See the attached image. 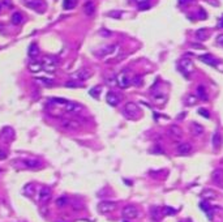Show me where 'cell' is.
<instances>
[{
  "instance_id": "cell-11",
  "label": "cell",
  "mask_w": 223,
  "mask_h": 222,
  "mask_svg": "<svg viewBox=\"0 0 223 222\" xmlns=\"http://www.w3.org/2000/svg\"><path fill=\"white\" fill-rule=\"evenodd\" d=\"M90 77H92V71L87 68H81L72 75V80H77V81H86Z\"/></svg>"
},
{
  "instance_id": "cell-31",
  "label": "cell",
  "mask_w": 223,
  "mask_h": 222,
  "mask_svg": "<svg viewBox=\"0 0 223 222\" xmlns=\"http://www.w3.org/2000/svg\"><path fill=\"white\" fill-rule=\"evenodd\" d=\"M198 101V98L196 97V95H193V94H188L187 97H185V105L187 106H193V105H196Z\"/></svg>"
},
{
  "instance_id": "cell-18",
  "label": "cell",
  "mask_w": 223,
  "mask_h": 222,
  "mask_svg": "<svg viewBox=\"0 0 223 222\" xmlns=\"http://www.w3.org/2000/svg\"><path fill=\"white\" fill-rule=\"evenodd\" d=\"M24 165L27 169H39L42 166V162L38 161L37 158H25L24 159Z\"/></svg>"
},
{
  "instance_id": "cell-23",
  "label": "cell",
  "mask_w": 223,
  "mask_h": 222,
  "mask_svg": "<svg viewBox=\"0 0 223 222\" xmlns=\"http://www.w3.org/2000/svg\"><path fill=\"white\" fill-rule=\"evenodd\" d=\"M191 131H192V133L195 136H201L204 133V127L201 124H198V123H192L191 124Z\"/></svg>"
},
{
  "instance_id": "cell-10",
  "label": "cell",
  "mask_w": 223,
  "mask_h": 222,
  "mask_svg": "<svg viewBox=\"0 0 223 222\" xmlns=\"http://www.w3.org/2000/svg\"><path fill=\"white\" fill-rule=\"evenodd\" d=\"M116 84H117L119 88H121V89H127L131 85V78H129L128 73L125 72V71L120 72L116 76Z\"/></svg>"
},
{
  "instance_id": "cell-35",
  "label": "cell",
  "mask_w": 223,
  "mask_h": 222,
  "mask_svg": "<svg viewBox=\"0 0 223 222\" xmlns=\"http://www.w3.org/2000/svg\"><path fill=\"white\" fill-rule=\"evenodd\" d=\"M74 5H76L74 0H63V8L67 9V11L74 8Z\"/></svg>"
},
{
  "instance_id": "cell-20",
  "label": "cell",
  "mask_w": 223,
  "mask_h": 222,
  "mask_svg": "<svg viewBox=\"0 0 223 222\" xmlns=\"http://www.w3.org/2000/svg\"><path fill=\"white\" fill-rule=\"evenodd\" d=\"M200 60L204 62V63L207 64V65H211V67L217 65V60H215L214 56L210 55V54H204V55H201V56H200Z\"/></svg>"
},
{
  "instance_id": "cell-53",
  "label": "cell",
  "mask_w": 223,
  "mask_h": 222,
  "mask_svg": "<svg viewBox=\"0 0 223 222\" xmlns=\"http://www.w3.org/2000/svg\"><path fill=\"white\" fill-rule=\"evenodd\" d=\"M179 3H180V4H184V3H187V0H179Z\"/></svg>"
},
{
  "instance_id": "cell-8",
  "label": "cell",
  "mask_w": 223,
  "mask_h": 222,
  "mask_svg": "<svg viewBox=\"0 0 223 222\" xmlns=\"http://www.w3.org/2000/svg\"><path fill=\"white\" fill-rule=\"evenodd\" d=\"M116 203L114 201H107V200H105V201H101L98 204V210L99 213L102 214H107V213H111V212H114L116 209Z\"/></svg>"
},
{
  "instance_id": "cell-54",
  "label": "cell",
  "mask_w": 223,
  "mask_h": 222,
  "mask_svg": "<svg viewBox=\"0 0 223 222\" xmlns=\"http://www.w3.org/2000/svg\"><path fill=\"white\" fill-rule=\"evenodd\" d=\"M2 28H3V25H0V30H2Z\"/></svg>"
},
{
  "instance_id": "cell-13",
  "label": "cell",
  "mask_w": 223,
  "mask_h": 222,
  "mask_svg": "<svg viewBox=\"0 0 223 222\" xmlns=\"http://www.w3.org/2000/svg\"><path fill=\"white\" fill-rule=\"evenodd\" d=\"M176 153L179 155H188L192 153V145L189 143H180L176 148Z\"/></svg>"
},
{
  "instance_id": "cell-17",
  "label": "cell",
  "mask_w": 223,
  "mask_h": 222,
  "mask_svg": "<svg viewBox=\"0 0 223 222\" xmlns=\"http://www.w3.org/2000/svg\"><path fill=\"white\" fill-rule=\"evenodd\" d=\"M211 180L215 184H222L223 183V169L218 167L211 173Z\"/></svg>"
},
{
  "instance_id": "cell-49",
  "label": "cell",
  "mask_w": 223,
  "mask_h": 222,
  "mask_svg": "<svg viewBox=\"0 0 223 222\" xmlns=\"http://www.w3.org/2000/svg\"><path fill=\"white\" fill-rule=\"evenodd\" d=\"M151 153H163V150L159 149V146H155V149H153Z\"/></svg>"
},
{
  "instance_id": "cell-42",
  "label": "cell",
  "mask_w": 223,
  "mask_h": 222,
  "mask_svg": "<svg viewBox=\"0 0 223 222\" xmlns=\"http://www.w3.org/2000/svg\"><path fill=\"white\" fill-rule=\"evenodd\" d=\"M138 7H140V9H149V7H150V4H149V2H146V3H141V4H138Z\"/></svg>"
},
{
  "instance_id": "cell-46",
  "label": "cell",
  "mask_w": 223,
  "mask_h": 222,
  "mask_svg": "<svg viewBox=\"0 0 223 222\" xmlns=\"http://www.w3.org/2000/svg\"><path fill=\"white\" fill-rule=\"evenodd\" d=\"M108 16H115L116 18H119V17L121 16V12H110Z\"/></svg>"
},
{
  "instance_id": "cell-37",
  "label": "cell",
  "mask_w": 223,
  "mask_h": 222,
  "mask_svg": "<svg viewBox=\"0 0 223 222\" xmlns=\"http://www.w3.org/2000/svg\"><path fill=\"white\" fill-rule=\"evenodd\" d=\"M65 86H67V88H81V86H84V85H81L80 83H77V81L71 80V81H67Z\"/></svg>"
},
{
  "instance_id": "cell-50",
  "label": "cell",
  "mask_w": 223,
  "mask_h": 222,
  "mask_svg": "<svg viewBox=\"0 0 223 222\" xmlns=\"http://www.w3.org/2000/svg\"><path fill=\"white\" fill-rule=\"evenodd\" d=\"M0 158H5V153L0 149Z\"/></svg>"
},
{
  "instance_id": "cell-52",
  "label": "cell",
  "mask_w": 223,
  "mask_h": 222,
  "mask_svg": "<svg viewBox=\"0 0 223 222\" xmlns=\"http://www.w3.org/2000/svg\"><path fill=\"white\" fill-rule=\"evenodd\" d=\"M136 2H137L138 4H141V3H146V2H147V0H136Z\"/></svg>"
},
{
  "instance_id": "cell-15",
  "label": "cell",
  "mask_w": 223,
  "mask_h": 222,
  "mask_svg": "<svg viewBox=\"0 0 223 222\" xmlns=\"http://www.w3.org/2000/svg\"><path fill=\"white\" fill-rule=\"evenodd\" d=\"M106 102L108 103L110 106L115 107V106L119 105V102H120V98H119V95H117L116 93H114V92H108V93L106 94Z\"/></svg>"
},
{
  "instance_id": "cell-47",
  "label": "cell",
  "mask_w": 223,
  "mask_h": 222,
  "mask_svg": "<svg viewBox=\"0 0 223 222\" xmlns=\"http://www.w3.org/2000/svg\"><path fill=\"white\" fill-rule=\"evenodd\" d=\"M218 28L219 29H223V14L219 17V20H218Z\"/></svg>"
},
{
  "instance_id": "cell-25",
  "label": "cell",
  "mask_w": 223,
  "mask_h": 222,
  "mask_svg": "<svg viewBox=\"0 0 223 222\" xmlns=\"http://www.w3.org/2000/svg\"><path fill=\"white\" fill-rule=\"evenodd\" d=\"M196 97L198 98V99H202V101H207V92H206V89H205V86L204 85H198L197 86V95Z\"/></svg>"
},
{
  "instance_id": "cell-51",
  "label": "cell",
  "mask_w": 223,
  "mask_h": 222,
  "mask_svg": "<svg viewBox=\"0 0 223 222\" xmlns=\"http://www.w3.org/2000/svg\"><path fill=\"white\" fill-rule=\"evenodd\" d=\"M184 115H185V113H183V114H180L179 116H177V119H184Z\"/></svg>"
},
{
  "instance_id": "cell-32",
  "label": "cell",
  "mask_w": 223,
  "mask_h": 222,
  "mask_svg": "<svg viewBox=\"0 0 223 222\" xmlns=\"http://www.w3.org/2000/svg\"><path fill=\"white\" fill-rule=\"evenodd\" d=\"M11 21H12V24H14V25L21 24L22 22V14L20 12H14L12 14V17H11Z\"/></svg>"
},
{
  "instance_id": "cell-36",
  "label": "cell",
  "mask_w": 223,
  "mask_h": 222,
  "mask_svg": "<svg viewBox=\"0 0 223 222\" xmlns=\"http://www.w3.org/2000/svg\"><path fill=\"white\" fill-rule=\"evenodd\" d=\"M90 95L92 97H95V98H98L99 97V94H101V86H95V88H93L90 92Z\"/></svg>"
},
{
  "instance_id": "cell-41",
  "label": "cell",
  "mask_w": 223,
  "mask_h": 222,
  "mask_svg": "<svg viewBox=\"0 0 223 222\" xmlns=\"http://www.w3.org/2000/svg\"><path fill=\"white\" fill-rule=\"evenodd\" d=\"M141 83H142V80H141V77H140V76H136L135 78H133V84H135L136 86H140V85H141Z\"/></svg>"
},
{
  "instance_id": "cell-45",
  "label": "cell",
  "mask_w": 223,
  "mask_h": 222,
  "mask_svg": "<svg viewBox=\"0 0 223 222\" xmlns=\"http://www.w3.org/2000/svg\"><path fill=\"white\" fill-rule=\"evenodd\" d=\"M52 101H54V102H56V103H60V105H65V103L68 102L67 99H63V98H54Z\"/></svg>"
},
{
  "instance_id": "cell-34",
  "label": "cell",
  "mask_w": 223,
  "mask_h": 222,
  "mask_svg": "<svg viewBox=\"0 0 223 222\" xmlns=\"http://www.w3.org/2000/svg\"><path fill=\"white\" fill-rule=\"evenodd\" d=\"M35 81H37V83H39V84L47 85V86H50V85H52V84H54V80H51V78H46V77H37V78H35Z\"/></svg>"
},
{
  "instance_id": "cell-4",
  "label": "cell",
  "mask_w": 223,
  "mask_h": 222,
  "mask_svg": "<svg viewBox=\"0 0 223 222\" xmlns=\"http://www.w3.org/2000/svg\"><path fill=\"white\" fill-rule=\"evenodd\" d=\"M41 64H42V68L47 72H54L57 68V60L52 56H44L42 59Z\"/></svg>"
},
{
  "instance_id": "cell-9",
  "label": "cell",
  "mask_w": 223,
  "mask_h": 222,
  "mask_svg": "<svg viewBox=\"0 0 223 222\" xmlns=\"http://www.w3.org/2000/svg\"><path fill=\"white\" fill-rule=\"evenodd\" d=\"M123 113L127 115L128 118H136L140 114V108H138V106L136 105V103L128 102V103H125Z\"/></svg>"
},
{
  "instance_id": "cell-33",
  "label": "cell",
  "mask_w": 223,
  "mask_h": 222,
  "mask_svg": "<svg viewBox=\"0 0 223 222\" xmlns=\"http://www.w3.org/2000/svg\"><path fill=\"white\" fill-rule=\"evenodd\" d=\"M162 213L165 214V216H174V214L177 213V210L172 206H165V208L162 209Z\"/></svg>"
},
{
  "instance_id": "cell-44",
  "label": "cell",
  "mask_w": 223,
  "mask_h": 222,
  "mask_svg": "<svg viewBox=\"0 0 223 222\" xmlns=\"http://www.w3.org/2000/svg\"><path fill=\"white\" fill-rule=\"evenodd\" d=\"M3 5L5 8H12V0H3Z\"/></svg>"
},
{
  "instance_id": "cell-39",
  "label": "cell",
  "mask_w": 223,
  "mask_h": 222,
  "mask_svg": "<svg viewBox=\"0 0 223 222\" xmlns=\"http://www.w3.org/2000/svg\"><path fill=\"white\" fill-rule=\"evenodd\" d=\"M106 83L108 84V86H115L116 84V77H107L106 78Z\"/></svg>"
},
{
  "instance_id": "cell-12",
  "label": "cell",
  "mask_w": 223,
  "mask_h": 222,
  "mask_svg": "<svg viewBox=\"0 0 223 222\" xmlns=\"http://www.w3.org/2000/svg\"><path fill=\"white\" fill-rule=\"evenodd\" d=\"M64 110L69 114H78L84 110V107L78 105V103H74V102H67L64 105Z\"/></svg>"
},
{
  "instance_id": "cell-19",
  "label": "cell",
  "mask_w": 223,
  "mask_h": 222,
  "mask_svg": "<svg viewBox=\"0 0 223 222\" xmlns=\"http://www.w3.org/2000/svg\"><path fill=\"white\" fill-rule=\"evenodd\" d=\"M222 141H223V139H222V133L219 131H217L213 135V139H211V144H213V148H215V149H218V148H221L222 145Z\"/></svg>"
},
{
  "instance_id": "cell-27",
  "label": "cell",
  "mask_w": 223,
  "mask_h": 222,
  "mask_svg": "<svg viewBox=\"0 0 223 222\" xmlns=\"http://www.w3.org/2000/svg\"><path fill=\"white\" fill-rule=\"evenodd\" d=\"M42 64L41 62H32L30 64H29V71L33 72V73H38L39 71H42Z\"/></svg>"
},
{
  "instance_id": "cell-29",
  "label": "cell",
  "mask_w": 223,
  "mask_h": 222,
  "mask_svg": "<svg viewBox=\"0 0 223 222\" xmlns=\"http://www.w3.org/2000/svg\"><path fill=\"white\" fill-rule=\"evenodd\" d=\"M161 213H162V210H161L159 208H157V206H153V208L150 209V216H151L153 221L158 222V221H159V216H161Z\"/></svg>"
},
{
  "instance_id": "cell-14",
  "label": "cell",
  "mask_w": 223,
  "mask_h": 222,
  "mask_svg": "<svg viewBox=\"0 0 223 222\" xmlns=\"http://www.w3.org/2000/svg\"><path fill=\"white\" fill-rule=\"evenodd\" d=\"M51 196H52V192H51V189L48 187H43L41 191H39V201L42 204H46L50 201Z\"/></svg>"
},
{
  "instance_id": "cell-1",
  "label": "cell",
  "mask_w": 223,
  "mask_h": 222,
  "mask_svg": "<svg viewBox=\"0 0 223 222\" xmlns=\"http://www.w3.org/2000/svg\"><path fill=\"white\" fill-rule=\"evenodd\" d=\"M167 135L170 136V139L175 143H180L183 140V129L179 127L177 124H172L170 125L167 129Z\"/></svg>"
},
{
  "instance_id": "cell-6",
  "label": "cell",
  "mask_w": 223,
  "mask_h": 222,
  "mask_svg": "<svg viewBox=\"0 0 223 222\" xmlns=\"http://www.w3.org/2000/svg\"><path fill=\"white\" fill-rule=\"evenodd\" d=\"M180 68L183 71V73L185 76H189L191 73L193 72V69H195V65H193V60L189 58H183L180 60Z\"/></svg>"
},
{
  "instance_id": "cell-30",
  "label": "cell",
  "mask_w": 223,
  "mask_h": 222,
  "mask_svg": "<svg viewBox=\"0 0 223 222\" xmlns=\"http://www.w3.org/2000/svg\"><path fill=\"white\" fill-rule=\"evenodd\" d=\"M55 204H56L57 208H64V206H67V204H68V197H67V196L57 197L55 200Z\"/></svg>"
},
{
  "instance_id": "cell-22",
  "label": "cell",
  "mask_w": 223,
  "mask_h": 222,
  "mask_svg": "<svg viewBox=\"0 0 223 222\" xmlns=\"http://www.w3.org/2000/svg\"><path fill=\"white\" fill-rule=\"evenodd\" d=\"M201 196H202V199L205 200V201H209V200H213V199L217 197V194H215L213 189L206 188V189H204V191L201 192Z\"/></svg>"
},
{
  "instance_id": "cell-3",
  "label": "cell",
  "mask_w": 223,
  "mask_h": 222,
  "mask_svg": "<svg viewBox=\"0 0 223 222\" xmlns=\"http://www.w3.org/2000/svg\"><path fill=\"white\" fill-rule=\"evenodd\" d=\"M27 8L35 11L37 13H43L46 11V2L44 0H24Z\"/></svg>"
},
{
  "instance_id": "cell-5",
  "label": "cell",
  "mask_w": 223,
  "mask_h": 222,
  "mask_svg": "<svg viewBox=\"0 0 223 222\" xmlns=\"http://www.w3.org/2000/svg\"><path fill=\"white\" fill-rule=\"evenodd\" d=\"M81 127H82V124L77 119H73V118H71V119H64L62 122V128H64L67 131H78V129H81Z\"/></svg>"
},
{
  "instance_id": "cell-40",
  "label": "cell",
  "mask_w": 223,
  "mask_h": 222,
  "mask_svg": "<svg viewBox=\"0 0 223 222\" xmlns=\"http://www.w3.org/2000/svg\"><path fill=\"white\" fill-rule=\"evenodd\" d=\"M30 188H33L32 184H27V186L25 187V194L27 196H33V194H34V191H30Z\"/></svg>"
},
{
  "instance_id": "cell-24",
  "label": "cell",
  "mask_w": 223,
  "mask_h": 222,
  "mask_svg": "<svg viewBox=\"0 0 223 222\" xmlns=\"http://www.w3.org/2000/svg\"><path fill=\"white\" fill-rule=\"evenodd\" d=\"M200 208L202 209V212H205L207 214V217L211 218V214H213L211 210H213V208H211V205L209 204V201H205V200H204V201H201V203H200Z\"/></svg>"
},
{
  "instance_id": "cell-2",
  "label": "cell",
  "mask_w": 223,
  "mask_h": 222,
  "mask_svg": "<svg viewBox=\"0 0 223 222\" xmlns=\"http://www.w3.org/2000/svg\"><path fill=\"white\" fill-rule=\"evenodd\" d=\"M119 51V44H110V46L102 47L95 51V55L99 58H107V56H114Z\"/></svg>"
},
{
  "instance_id": "cell-26",
  "label": "cell",
  "mask_w": 223,
  "mask_h": 222,
  "mask_svg": "<svg viewBox=\"0 0 223 222\" xmlns=\"http://www.w3.org/2000/svg\"><path fill=\"white\" fill-rule=\"evenodd\" d=\"M27 54L30 58H37L39 55V47H38V44L37 43H32L30 46H29V50H27Z\"/></svg>"
},
{
  "instance_id": "cell-16",
  "label": "cell",
  "mask_w": 223,
  "mask_h": 222,
  "mask_svg": "<svg viewBox=\"0 0 223 222\" xmlns=\"http://www.w3.org/2000/svg\"><path fill=\"white\" fill-rule=\"evenodd\" d=\"M14 136V131L11 128V127H4L2 131H0V137H2L4 141H11Z\"/></svg>"
},
{
  "instance_id": "cell-28",
  "label": "cell",
  "mask_w": 223,
  "mask_h": 222,
  "mask_svg": "<svg viewBox=\"0 0 223 222\" xmlns=\"http://www.w3.org/2000/svg\"><path fill=\"white\" fill-rule=\"evenodd\" d=\"M207 35H209V33H207V29H198V30L196 32V38L198 41H205L207 38Z\"/></svg>"
},
{
  "instance_id": "cell-43",
  "label": "cell",
  "mask_w": 223,
  "mask_h": 222,
  "mask_svg": "<svg viewBox=\"0 0 223 222\" xmlns=\"http://www.w3.org/2000/svg\"><path fill=\"white\" fill-rule=\"evenodd\" d=\"M217 44H218V46H221V47H223V34H221V35L217 37Z\"/></svg>"
},
{
  "instance_id": "cell-38",
  "label": "cell",
  "mask_w": 223,
  "mask_h": 222,
  "mask_svg": "<svg viewBox=\"0 0 223 222\" xmlns=\"http://www.w3.org/2000/svg\"><path fill=\"white\" fill-rule=\"evenodd\" d=\"M198 114L201 115V116H204V118H206V119H209V118H210V113L206 108H204V107L198 108Z\"/></svg>"
},
{
  "instance_id": "cell-7",
  "label": "cell",
  "mask_w": 223,
  "mask_h": 222,
  "mask_svg": "<svg viewBox=\"0 0 223 222\" xmlns=\"http://www.w3.org/2000/svg\"><path fill=\"white\" fill-rule=\"evenodd\" d=\"M121 216L125 219H133V218L138 217V209L136 208L135 205H127V206H124L123 208Z\"/></svg>"
},
{
  "instance_id": "cell-48",
  "label": "cell",
  "mask_w": 223,
  "mask_h": 222,
  "mask_svg": "<svg viewBox=\"0 0 223 222\" xmlns=\"http://www.w3.org/2000/svg\"><path fill=\"white\" fill-rule=\"evenodd\" d=\"M200 18H206V12L200 9Z\"/></svg>"
},
{
  "instance_id": "cell-21",
  "label": "cell",
  "mask_w": 223,
  "mask_h": 222,
  "mask_svg": "<svg viewBox=\"0 0 223 222\" xmlns=\"http://www.w3.org/2000/svg\"><path fill=\"white\" fill-rule=\"evenodd\" d=\"M94 12H95V5L92 0H89V2H86L84 4V13L86 16H93Z\"/></svg>"
}]
</instances>
